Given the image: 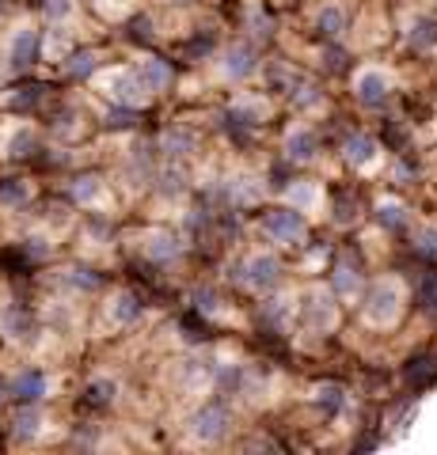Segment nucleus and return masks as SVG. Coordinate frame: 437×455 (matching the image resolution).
<instances>
[{"mask_svg": "<svg viewBox=\"0 0 437 455\" xmlns=\"http://www.w3.org/2000/svg\"><path fill=\"white\" fill-rule=\"evenodd\" d=\"M403 304H407V292H403V281L396 277H380L369 284V296H365V307L361 315L369 326H396L403 315Z\"/></svg>", "mask_w": 437, "mask_h": 455, "instance_id": "1", "label": "nucleus"}, {"mask_svg": "<svg viewBox=\"0 0 437 455\" xmlns=\"http://www.w3.org/2000/svg\"><path fill=\"white\" fill-rule=\"evenodd\" d=\"M263 232L274 239V243L289 247V243H301V239L308 235V220L301 217V209H274L263 217Z\"/></svg>", "mask_w": 437, "mask_h": 455, "instance_id": "2", "label": "nucleus"}, {"mask_svg": "<svg viewBox=\"0 0 437 455\" xmlns=\"http://www.w3.org/2000/svg\"><path fill=\"white\" fill-rule=\"evenodd\" d=\"M354 95H358V103L369 107V110L384 107L388 95H392V76L380 65H365V68H358V76H354Z\"/></svg>", "mask_w": 437, "mask_h": 455, "instance_id": "3", "label": "nucleus"}, {"mask_svg": "<svg viewBox=\"0 0 437 455\" xmlns=\"http://www.w3.org/2000/svg\"><path fill=\"white\" fill-rule=\"evenodd\" d=\"M239 281H244L251 292L274 289V284L281 281V262L274 259V254H251V259L239 266Z\"/></svg>", "mask_w": 437, "mask_h": 455, "instance_id": "4", "label": "nucleus"}, {"mask_svg": "<svg viewBox=\"0 0 437 455\" xmlns=\"http://www.w3.org/2000/svg\"><path fill=\"white\" fill-rule=\"evenodd\" d=\"M224 433H229V410H224L221 403H206L202 410H194V418H190V436L194 440L214 444V440H221Z\"/></svg>", "mask_w": 437, "mask_h": 455, "instance_id": "5", "label": "nucleus"}, {"mask_svg": "<svg viewBox=\"0 0 437 455\" xmlns=\"http://www.w3.org/2000/svg\"><path fill=\"white\" fill-rule=\"evenodd\" d=\"M221 73L229 80L251 76V73H255V50H251L247 42H236V46H229V50H224V57H221Z\"/></svg>", "mask_w": 437, "mask_h": 455, "instance_id": "6", "label": "nucleus"}, {"mask_svg": "<svg viewBox=\"0 0 437 455\" xmlns=\"http://www.w3.org/2000/svg\"><path fill=\"white\" fill-rule=\"evenodd\" d=\"M8 391L16 395L20 403H38V398H46V391H50V376L38 372V368H27V372H20L8 383Z\"/></svg>", "mask_w": 437, "mask_h": 455, "instance_id": "7", "label": "nucleus"}, {"mask_svg": "<svg viewBox=\"0 0 437 455\" xmlns=\"http://www.w3.org/2000/svg\"><path fill=\"white\" fill-rule=\"evenodd\" d=\"M42 46V35L35 27H20L16 38H12V68H31Z\"/></svg>", "mask_w": 437, "mask_h": 455, "instance_id": "8", "label": "nucleus"}, {"mask_svg": "<svg viewBox=\"0 0 437 455\" xmlns=\"http://www.w3.org/2000/svg\"><path fill=\"white\" fill-rule=\"evenodd\" d=\"M304 315H308V323H312V326H320V331L335 326V319H338L335 296H331V292H323V289H316L312 296H308V304H304Z\"/></svg>", "mask_w": 437, "mask_h": 455, "instance_id": "9", "label": "nucleus"}, {"mask_svg": "<svg viewBox=\"0 0 437 455\" xmlns=\"http://www.w3.org/2000/svg\"><path fill=\"white\" fill-rule=\"evenodd\" d=\"M350 27V16H346V8L338 4V0H331V4H323L316 12V31L320 35H328V38H338Z\"/></svg>", "mask_w": 437, "mask_h": 455, "instance_id": "10", "label": "nucleus"}, {"mask_svg": "<svg viewBox=\"0 0 437 455\" xmlns=\"http://www.w3.org/2000/svg\"><path fill=\"white\" fill-rule=\"evenodd\" d=\"M286 156H289V160H297V164L312 160V156H316V133L308 130V125H297V130H289V133H286Z\"/></svg>", "mask_w": 437, "mask_h": 455, "instance_id": "11", "label": "nucleus"}, {"mask_svg": "<svg viewBox=\"0 0 437 455\" xmlns=\"http://www.w3.org/2000/svg\"><path fill=\"white\" fill-rule=\"evenodd\" d=\"M343 156H346V164H354V167H369V164L376 160V140H373L369 133H354V137H346Z\"/></svg>", "mask_w": 437, "mask_h": 455, "instance_id": "12", "label": "nucleus"}, {"mask_svg": "<svg viewBox=\"0 0 437 455\" xmlns=\"http://www.w3.org/2000/svg\"><path fill=\"white\" fill-rule=\"evenodd\" d=\"M141 84H145V88L149 92H167V88H172V68H167V61H145V65H141Z\"/></svg>", "mask_w": 437, "mask_h": 455, "instance_id": "13", "label": "nucleus"}, {"mask_svg": "<svg viewBox=\"0 0 437 455\" xmlns=\"http://www.w3.org/2000/svg\"><path fill=\"white\" fill-rule=\"evenodd\" d=\"M182 254L179 247V239L172 232H152L149 235V259H157V262H175Z\"/></svg>", "mask_w": 437, "mask_h": 455, "instance_id": "14", "label": "nucleus"}, {"mask_svg": "<svg viewBox=\"0 0 437 455\" xmlns=\"http://www.w3.org/2000/svg\"><path fill=\"white\" fill-rule=\"evenodd\" d=\"M110 92H115L118 103H137L141 92H149V88L141 84V76H137V73H118V76H115V84H110Z\"/></svg>", "mask_w": 437, "mask_h": 455, "instance_id": "15", "label": "nucleus"}, {"mask_svg": "<svg viewBox=\"0 0 437 455\" xmlns=\"http://www.w3.org/2000/svg\"><path fill=\"white\" fill-rule=\"evenodd\" d=\"M110 315H115V323H134L141 315V296L137 292H118L115 296V307H110Z\"/></svg>", "mask_w": 437, "mask_h": 455, "instance_id": "16", "label": "nucleus"}, {"mask_svg": "<svg viewBox=\"0 0 437 455\" xmlns=\"http://www.w3.org/2000/svg\"><path fill=\"white\" fill-rule=\"evenodd\" d=\"M190 148H194V133H187V130H167L160 137V152L164 156H187Z\"/></svg>", "mask_w": 437, "mask_h": 455, "instance_id": "17", "label": "nucleus"}, {"mask_svg": "<svg viewBox=\"0 0 437 455\" xmlns=\"http://www.w3.org/2000/svg\"><path fill=\"white\" fill-rule=\"evenodd\" d=\"M411 46L415 50H433L437 46V20H415V27H411Z\"/></svg>", "mask_w": 437, "mask_h": 455, "instance_id": "18", "label": "nucleus"}, {"mask_svg": "<svg viewBox=\"0 0 437 455\" xmlns=\"http://www.w3.org/2000/svg\"><path fill=\"white\" fill-rule=\"evenodd\" d=\"M12 433H16L20 440H31V436H38V433H42V414H38L35 406L20 410V414H16V429H12Z\"/></svg>", "mask_w": 437, "mask_h": 455, "instance_id": "19", "label": "nucleus"}, {"mask_svg": "<svg viewBox=\"0 0 437 455\" xmlns=\"http://www.w3.org/2000/svg\"><path fill=\"white\" fill-rule=\"evenodd\" d=\"M92 73H95V53L92 50H80V53H73L65 61V76H73V80H84Z\"/></svg>", "mask_w": 437, "mask_h": 455, "instance_id": "20", "label": "nucleus"}, {"mask_svg": "<svg viewBox=\"0 0 437 455\" xmlns=\"http://www.w3.org/2000/svg\"><path fill=\"white\" fill-rule=\"evenodd\" d=\"M376 220L384 224V228H407V205H400V202H380L376 205Z\"/></svg>", "mask_w": 437, "mask_h": 455, "instance_id": "21", "label": "nucleus"}, {"mask_svg": "<svg viewBox=\"0 0 437 455\" xmlns=\"http://www.w3.org/2000/svg\"><path fill=\"white\" fill-rule=\"evenodd\" d=\"M27 202V187L20 179H8L4 187H0V205L4 209H16V205H23Z\"/></svg>", "mask_w": 437, "mask_h": 455, "instance_id": "22", "label": "nucleus"}, {"mask_svg": "<svg viewBox=\"0 0 437 455\" xmlns=\"http://www.w3.org/2000/svg\"><path fill=\"white\" fill-rule=\"evenodd\" d=\"M27 331H31V315H27V311H20V307H8V315H4V334L23 338Z\"/></svg>", "mask_w": 437, "mask_h": 455, "instance_id": "23", "label": "nucleus"}, {"mask_svg": "<svg viewBox=\"0 0 437 455\" xmlns=\"http://www.w3.org/2000/svg\"><path fill=\"white\" fill-rule=\"evenodd\" d=\"M73 202H80V205H92L95 197H100V179H77L73 182Z\"/></svg>", "mask_w": 437, "mask_h": 455, "instance_id": "24", "label": "nucleus"}, {"mask_svg": "<svg viewBox=\"0 0 437 455\" xmlns=\"http://www.w3.org/2000/svg\"><path fill=\"white\" fill-rule=\"evenodd\" d=\"M35 152V133L31 130H16L8 140V156H16V160H23V156Z\"/></svg>", "mask_w": 437, "mask_h": 455, "instance_id": "25", "label": "nucleus"}, {"mask_svg": "<svg viewBox=\"0 0 437 455\" xmlns=\"http://www.w3.org/2000/svg\"><path fill=\"white\" fill-rule=\"evenodd\" d=\"M65 281L73 284V289H84V292H95V289H100V274H92V269H69Z\"/></svg>", "mask_w": 437, "mask_h": 455, "instance_id": "26", "label": "nucleus"}, {"mask_svg": "<svg viewBox=\"0 0 437 455\" xmlns=\"http://www.w3.org/2000/svg\"><path fill=\"white\" fill-rule=\"evenodd\" d=\"M182 187H187V182H182V171L179 167H167L164 175L157 179V190L164 194V197H172V194H179Z\"/></svg>", "mask_w": 437, "mask_h": 455, "instance_id": "27", "label": "nucleus"}, {"mask_svg": "<svg viewBox=\"0 0 437 455\" xmlns=\"http://www.w3.org/2000/svg\"><path fill=\"white\" fill-rule=\"evenodd\" d=\"M266 114V107L263 103H236V110H232V118H239L244 125H259V118Z\"/></svg>", "mask_w": 437, "mask_h": 455, "instance_id": "28", "label": "nucleus"}, {"mask_svg": "<svg viewBox=\"0 0 437 455\" xmlns=\"http://www.w3.org/2000/svg\"><path fill=\"white\" fill-rule=\"evenodd\" d=\"M289 202H297L293 209H301V205H316V202H320V190H316V187H308V182H297V187L289 190Z\"/></svg>", "mask_w": 437, "mask_h": 455, "instance_id": "29", "label": "nucleus"}, {"mask_svg": "<svg viewBox=\"0 0 437 455\" xmlns=\"http://www.w3.org/2000/svg\"><path fill=\"white\" fill-rule=\"evenodd\" d=\"M415 251L426 254V259H437V228H422L415 239Z\"/></svg>", "mask_w": 437, "mask_h": 455, "instance_id": "30", "label": "nucleus"}, {"mask_svg": "<svg viewBox=\"0 0 437 455\" xmlns=\"http://www.w3.org/2000/svg\"><path fill=\"white\" fill-rule=\"evenodd\" d=\"M107 125H110V130H130V125H137V114L125 110V107H115L107 114Z\"/></svg>", "mask_w": 437, "mask_h": 455, "instance_id": "31", "label": "nucleus"}, {"mask_svg": "<svg viewBox=\"0 0 437 455\" xmlns=\"http://www.w3.org/2000/svg\"><path fill=\"white\" fill-rule=\"evenodd\" d=\"M320 406L328 410V414H335V410L346 406V398H343V391H338V387H320Z\"/></svg>", "mask_w": 437, "mask_h": 455, "instance_id": "32", "label": "nucleus"}, {"mask_svg": "<svg viewBox=\"0 0 437 455\" xmlns=\"http://www.w3.org/2000/svg\"><path fill=\"white\" fill-rule=\"evenodd\" d=\"M42 16H46V20L73 16V0H46V4H42Z\"/></svg>", "mask_w": 437, "mask_h": 455, "instance_id": "33", "label": "nucleus"}, {"mask_svg": "<svg viewBox=\"0 0 437 455\" xmlns=\"http://www.w3.org/2000/svg\"><path fill=\"white\" fill-rule=\"evenodd\" d=\"M110 395H115V383H110V379H100V383H92V387H88V398H92V403H110Z\"/></svg>", "mask_w": 437, "mask_h": 455, "instance_id": "34", "label": "nucleus"}, {"mask_svg": "<svg viewBox=\"0 0 437 455\" xmlns=\"http://www.w3.org/2000/svg\"><path fill=\"white\" fill-rule=\"evenodd\" d=\"M0 403H4V383H0Z\"/></svg>", "mask_w": 437, "mask_h": 455, "instance_id": "35", "label": "nucleus"}, {"mask_svg": "<svg viewBox=\"0 0 437 455\" xmlns=\"http://www.w3.org/2000/svg\"><path fill=\"white\" fill-rule=\"evenodd\" d=\"M0 12H4V0H0Z\"/></svg>", "mask_w": 437, "mask_h": 455, "instance_id": "36", "label": "nucleus"}]
</instances>
